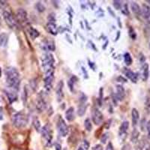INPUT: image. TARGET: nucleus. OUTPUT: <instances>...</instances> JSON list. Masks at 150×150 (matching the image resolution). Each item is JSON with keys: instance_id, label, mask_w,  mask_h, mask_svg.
<instances>
[{"instance_id": "1", "label": "nucleus", "mask_w": 150, "mask_h": 150, "mask_svg": "<svg viewBox=\"0 0 150 150\" xmlns=\"http://www.w3.org/2000/svg\"><path fill=\"white\" fill-rule=\"evenodd\" d=\"M5 77L8 86L12 90L18 91L21 85V76L17 68L8 67L5 69Z\"/></svg>"}, {"instance_id": "2", "label": "nucleus", "mask_w": 150, "mask_h": 150, "mask_svg": "<svg viewBox=\"0 0 150 150\" xmlns=\"http://www.w3.org/2000/svg\"><path fill=\"white\" fill-rule=\"evenodd\" d=\"M42 68L45 74L54 71L55 59L51 53H45L41 57Z\"/></svg>"}, {"instance_id": "3", "label": "nucleus", "mask_w": 150, "mask_h": 150, "mask_svg": "<svg viewBox=\"0 0 150 150\" xmlns=\"http://www.w3.org/2000/svg\"><path fill=\"white\" fill-rule=\"evenodd\" d=\"M12 122L15 128H19V129L23 128L28 124V117L24 112H17L12 117Z\"/></svg>"}, {"instance_id": "4", "label": "nucleus", "mask_w": 150, "mask_h": 150, "mask_svg": "<svg viewBox=\"0 0 150 150\" xmlns=\"http://www.w3.org/2000/svg\"><path fill=\"white\" fill-rule=\"evenodd\" d=\"M2 16H3V18L5 20L6 24H7L11 29H17V25H18V23H17L15 17L12 14L11 11L6 10V8H5L2 11Z\"/></svg>"}, {"instance_id": "5", "label": "nucleus", "mask_w": 150, "mask_h": 150, "mask_svg": "<svg viewBox=\"0 0 150 150\" xmlns=\"http://www.w3.org/2000/svg\"><path fill=\"white\" fill-rule=\"evenodd\" d=\"M42 137L45 142V145L47 146H50L52 144V140H53V133L50 128L49 125H45L41 130Z\"/></svg>"}, {"instance_id": "6", "label": "nucleus", "mask_w": 150, "mask_h": 150, "mask_svg": "<svg viewBox=\"0 0 150 150\" xmlns=\"http://www.w3.org/2000/svg\"><path fill=\"white\" fill-rule=\"evenodd\" d=\"M56 128H57L59 134L61 137H66L68 135V132H69L68 126L65 123V120L61 116L59 117V120L57 121V123H56Z\"/></svg>"}, {"instance_id": "7", "label": "nucleus", "mask_w": 150, "mask_h": 150, "mask_svg": "<svg viewBox=\"0 0 150 150\" xmlns=\"http://www.w3.org/2000/svg\"><path fill=\"white\" fill-rule=\"evenodd\" d=\"M92 120L96 125H100L104 122V116L102 112L98 108H93L92 110Z\"/></svg>"}, {"instance_id": "8", "label": "nucleus", "mask_w": 150, "mask_h": 150, "mask_svg": "<svg viewBox=\"0 0 150 150\" xmlns=\"http://www.w3.org/2000/svg\"><path fill=\"white\" fill-rule=\"evenodd\" d=\"M47 108V101H45V96L41 92L37 96V104H36V109L39 112H42Z\"/></svg>"}, {"instance_id": "9", "label": "nucleus", "mask_w": 150, "mask_h": 150, "mask_svg": "<svg viewBox=\"0 0 150 150\" xmlns=\"http://www.w3.org/2000/svg\"><path fill=\"white\" fill-rule=\"evenodd\" d=\"M16 20L17 23L21 25L25 24L27 22V12L24 10L23 8H18L16 11Z\"/></svg>"}, {"instance_id": "10", "label": "nucleus", "mask_w": 150, "mask_h": 150, "mask_svg": "<svg viewBox=\"0 0 150 150\" xmlns=\"http://www.w3.org/2000/svg\"><path fill=\"white\" fill-rule=\"evenodd\" d=\"M53 74H54V71L45 74V87L46 90L47 91L50 90L52 85H53V81L54 80V75H53Z\"/></svg>"}, {"instance_id": "11", "label": "nucleus", "mask_w": 150, "mask_h": 150, "mask_svg": "<svg viewBox=\"0 0 150 150\" xmlns=\"http://www.w3.org/2000/svg\"><path fill=\"white\" fill-rule=\"evenodd\" d=\"M63 87L64 83L62 80H60L59 82L57 84L56 89V98H57V101L59 102H61L62 100L64 98V93H63Z\"/></svg>"}, {"instance_id": "12", "label": "nucleus", "mask_w": 150, "mask_h": 150, "mask_svg": "<svg viewBox=\"0 0 150 150\" xmlns=\"http://www.w3.org/2000/svg\"><path fill=\"white\" fill-rule=\"evenodd\" d=\"M141 15L147 23L150 24V7L149 5L143 4L141 8Z\"/></svg>"}, {"instance_id": "13", "label": "nucleus", "mask_w": 150, "mask_h": 150, "mask_svg": "<svg viewBox=\"0 0 150 150\" xmlns=\"http://www.w3.org/2000/svg\"><path fill=\"white\" fill-rule=\"evenodd\" d=\"M128 128H129V122L128 121H124L122 123L119 130V135L121 138L125 139L126 137Z\"/></svg>"}, {"instance_id": "14", "label": "nucleus", "mask_w": 150, "mask_h": 150, "mask_svg": "<svg viewBox=\"0 0 150 150\" xmlns=\"http://www.w3.org/2000/svg\"><path fill=\"white\" fill-rule=\"evenodd\" d=\"M125 96V89L122 85L116 86V98L119 101H122Z\"/></svg>"}, {"instance_id": "15", "label": "nucleus", "mask_w": 150, "mask_h": 150, "mask_svg": "<svg viewBox=\"0 0 150 150\" xmlns=\"http://www.w3.org/2000/svg\"><path fill=\"white\" fill-rule=\"evenodd\" d=\"M125 74L131 80V82L134 83H136L137 82V80H138V74L132 71L130 69H126L125 71Z\"/></svg>"}, {"instance_id": "16", "label": "nucleus", "mask_w": 150, "mask_h": 150, "mask_svg": "<svg viewBox=\"0 0 150 150\" xmlns=\"http://www.w3.org/2000/svg\"><path fill=\"white\" fill-rule=\"evenodd\" d=\"M65 119L68 122H73L75 119V110L73 107L68 108L65 111Z\"/></svg>"}, {"instance_id": "17", "label": "nucleus", "mask_w": 150, "mask_h": 150, "mask_svg": "<svg viewBox=\"0 0 150 150\" xmlns=\"http://www.w3.org/2000/svg\"><path fill=\"white\" fill-rule=\"evenodd\" d=\"M140 76L143 81H146L149 78V65L147 63H143L141 68Z\"/></svg>"}, {"instance_id": "18", "label": "nucleus", "mask_w": 150, "mask_h": 150, "mask_svg": "<svg viewBox=\"0 0 150 150\" xmlns=\"http://www.w3.org/2000/svg\"><path fill=\"white\" fill-rule=\"evenodd\" d=\"M140 119V114H139L138 110L136 108H133L131 111V120H132V125L133 126L135 127L137 125Z\"/></svg>"}, {"instance_id": "19", "label": "nucleus", "mask_w": 150, "mask_h": 150, "mask_svg": "<svg viewBox=\"0 0 150 150\" xmlns=\"http://www.w3.org/2000/svg\"><path fill=\"white\" fill-rule=\"evenodd\" d=\"M47 29L50 34L53 35H56L58 33V29H57V26L55 23L48 22L47 24Z\"/></svg>"}, {"instance_id": "20", "label": "nucleus", "mask_w": 150, "mask_h": 150, "mask_svg": "<svg viewBox=\"0 0 150 150\" xmlns=\"http://www.w3.org/2000/svg\"><path fill=\"white\" fill-rule=\"evenodd\" d=\"M131 9L132 11L134 14L136 16H140L141 15V8L140 7V5L137 2H131Z\"/></svg>"}, {"instance_id": "21", "label": "nucleus", "mask_w": 150, "mask_h": 150, "mask_svg": "<svg viewBox=\"0 0 150 150\" xmlns=\"http://www.w3.org/2000/svg\"><path fill=\"white\" fill-rule=\"evenodd\" d=\"M28 33H29V36H30V38L33 40H35L40 35L39 32H38L37 29L32 27V26H29V27L28 28Z\"/></svg>"}, {"instance_id": "22", "label": "nucleus", "mask_w": 150, "mask_h": 150, "mask_svg": "<svg viewBox=\"0 0 150 150\" xmlns=\"http://www.w3.org/2000/svg\"><path fill=\"white\" fill-rule=\"evenodd\" d=\"M8 35L6 33H2L0 34V47H5L8 45Z\"/></svg>"}, {"instance_id": "23", "label": "nucleus", "mask_w": 150, "mask_h": 150, "mask_svg": "<svg viewBox=\"0 0 150 150\" xmlns=\"http://www.w3.org/2000/svg\"><path fill=\"white\" fill-rule=\"evenodd\" d=\"M44 46H45V49L48 50H50V51L55 50V43L54 41H52V40L45 41V45H44Z\"/></svg>"}, {"instance_id": "24", "label": "nucleus", "mask_w": 150, "mask_h": 150, "mask_svg": "<svg viewBox=\"0 0 150 150\" xmlns=\"http://www.w3.org/2000/svg\"><path fill=\"white\" fill-rule=\"evenodd\" d=\"M87 108V104H80L77 110V114L79 116H83L86 113Z\"/></svg>"}, {"instance_id": "25", "label": "nucleus", "mask_w": 150, "mask_h": 150, "mask_svg": "<svg viewBox=\"0 0 150 150\" xmlns=\"http://www.w3.org/2000/svg\"><path fill=\"white\" fill-rule=\"evenodd\" d=\"M139 136H140V132L138 131V130L137 129V128H134L133 131H132V134H131V142L137 143V142L138 141Z\"/></svg>"}, {"instance_id": "26", "label": "nucleus", "mask_w": 150, "mask_h": 150, "mask_svg": "<svg viewBox=\"0 0 150 150\" xmlns=\"http://www.w3.org/2000/svg\"><path fill=\"white\" fill-rule=\"evenodd\" d=\"M124 61H125V65H128V66H129V65H131V64H132V62H133V60H132L131 56L129 53H125Z\"/></svg>"}, {"instance_id": "27", "label": "nucleus", "mask_w": 150, "mask_h": 150, "mask_svg": "<svg viewBox=\"0 0 150 150\" xmlns=\"http://www.w3.org/2000/svg\"><path fill=\"white\" fill-rule=\"evenodd\" d=\"M7 96L8 98V100L11 103L14 102L15 100H17V94H15V92H7Z\"/></svg>"}, {"instance_id": "28", "label": "nucleus", "mask_w": 150, "mask_h": 150, "mask_svg": "<svg viewBox=\"0 0 150 150\" xmlns=\"http://www.w3.org/2000/svg\"><path fill=\"white\" fill-rule=\"evenodd\" d=\"M33 125H34L36 131H40V130H41V122H40L39 120L37 117H35V119L33 120Z\"/></svg>"}, {"instance_id": "29", "label": "nucleus", "mask_w": 150, "mask_h": 150, "mask_svg": "<svg viewBox=\"0 0 150 150\" xmlns=\"http://www.w3.org/2000/svg\"><path fill=\"white\" fill-rule=\"evenodd\" d=\"M84 126H85V128L86 131H92V125L89 119H86V120H85V122H84Z\"/></svg>"}, {"instance_id": "30", "label": "nucleus", "mask_w": 150, "mask_h": 150, "mask_svg": "<svg viewBox=\"0 0 150 150\" xmlns=\"http://www.w3.org/2000/svg\"><path fill=\"white\" fill-rule=\"evenodd\" d=\"M77 80V77H74V76H72L70 80H69V81H68V86H69V89H71V91H73L74 85V83H76Z\"/></svg>"}, {"instance_id": "31", "label": "nucleus", "mask_w": 150, "mask_h": 150, "mask_svg": "<svg viewBox=\"0 0 150 150\" xmlns=\"http://www.w3.org/2000/svg\"><path fill=\"white\" fill-rule=\"evenodd\" d=\"M112 2H113V3H112L113 7H114L115 8L117 9V10H120V9L122 8V1H117V0H115V1H113Z\"/></svg>"}, {"instance_id": "32", "label": "nucleus", "mask_w": 150, "mask_h": 150, "mask_svg": "<svg viewBox=\"0 0 150 150\" xmlns=\"http://www.w3.org/2000/svg\"><path fill=\"white\" fill-rule=\"evenodd\" d=\"M129 36L131 37V39H133V40H135L137 38L136 32H135L134 29L131 27V26L129 28Z\"/></svg>"}, {"instance_id": "33", "label": "nucleus", "mask_w": 150, "mask_h": 150, "mask_svg": "<svg viewBox=\"0 0 150 150\" xmlns=\"http://www.w3.org/2000/svg\"><path fill=\"white\" fill-rule=\"evenodd\" d=\"M36 8H37L38 11L40 12L45 11V5H43L41 2H38V3L36 4Z\"/></svg>"}, {"instance_id": "34", "label": "nucleus", "mask_w": 150, "mask_h": 150, "mask_svg": "<svg viewBox=\"0 0 150 150\" xmlns=\"http://www.w3.org/2000/svg\"><path fill=\"white\" fill-rule=\"evenodd\" d=\"M122 13L125 15H128L129 14V10H128V7L127 4H125L122 7Z\"/></svg>"}, {"instance_id": "35", "label": "nucleus", "mask_w": 150, "mask_h": 150, "mask_svg": "<svg viewBox=\"0 0 150 150\" xmlns=\"http://www.w3.org/2000/svg\"><path fill=\"white\" fill-rule=\"evenodd\" d=\"M83 148L85 150L88 149L89 148V143L87 140H83Z\"/></svg>"}, {"instance_id": "36", "label": "nucleus", "mask_w": 150, "mask_h": 150, "mask_svg": "<svg viewBox=\"0 0 150 150\" xmlns=\"http://www.w3.org/2000/svg\"><path fill=\"white\" fill-rule=\"evenodd\" d=\"M108 134H104L101 136V142H102V143H105L106 141H107V140H108Z\"/></svg>"}, {"instance_id": "37", "label": "nucleus", "mask_w": 150, "mask_h": 150, "mask_svg": "<svg viewBox=\"0 0 150 150\" xmlns=\"http://www.w3.org/2000/svg\"><path fill=\"white\" fill-rule=\"evenodd\" d=\"M145 104L146 108H150V95H149V96L146 97V101H145Z\"/></svg>"}, {"instance_id": "38", "label": "nucleus", "mask_w": 150, "mask_h": 150, "mask_svg": "<svg viewBox=\"0 0 150 150\" xmlns=\"http://www.w3.org/2000/svg\"><path fill=\"white\" fill-rule=\"evenodd\" d=\"M146 129L148 131V138L150 140V120L146 122Z\"/></svg>"}, {"instance_id": "39", "label": "nucleus", "mask_w": 150, "mask_h": 150, "mask_svg": "<svg viewBox=\"0 0 150 150\" xmlns=\"http://www.w3.org/2000/svg\"><path fill=\"white\" fill-rule=\"evenodd\" d=\"M92 150H103V146L101 144H97L92 148Z\"/></svg>"}, {"instance_id": "40", "label": "nucleus", "mask_w": 150, "mask_h": 150, "mask_svg": "<svg viewBox=\"0 0 150 150\" xmlns=\"http://www.w3.org/2000/svg\"><path fill=\"white\" fill-rule=\"evenodd\" d=\"M106 150H114L112 143H110H110H108L107 147H106Z\"/></svg>"}, {"instance_id": "41", "label": "nucleus", "mask_w": 150, "mask_h": 150, "mask_svg": "<svg viewBox=\"0 0 150 150\" xmlns=\"http://www.w3.org/2000/svg\"><path fill=\"white\" fill-rule=\"evenodd\" d=\"M122 150H131V146H130L129 144H126L123 146Z\"/></svg>"}, {"instance_id": "42", "label": "nucleus", "mask_w": 150, "mask_h": 150, "mask_svg": "<svg viewBox=\"0 0 150 150\" xmlns=\"http://www.w3.org/2000/svg\"><path fill=\"white\" fill-rule=\"evenodd\" d=\"M55 147H56V150H61V145H60L59 143H56L55 144Z\"/></svg>"}, {"instance_id": "43", "label": "nucleus", "mask_w": 150, "mask_h": 150, "mask_svg": "<svg viewBox=\"0 0 150 150\" xmlns=\"http://www.w3.org/2000/svg\"><path fill=\"white\" fill-rule=\"evenodd\" d=\"M77 150H85V149H84L83 148V147H79L78 149H77Z\"/></svg>"}, {"instance_id": "44", "label": "nucleus", "mask_w": 150, "mask_h": 150, "mask_svg": "<svg viewBox=\"0 0 150 150\" xmlns=\"http://www.w3.org/2000/svg\"><path fill=\"white\" fill-rule=\"evenodd\" d=\"M1 75H2V71H1V68H0V77H1Z\"/></svg>"}, {"instance_id": "45", "label": "nucleus", "mask_w": 150, "mask_h": 150, "mask_svg": "<svg viewBox=\"0 0 150 150\" xmlns=\"http://www.w3.org/2000/svg\"><path fill=\"white\" fill-rule=\"evenodd\" d=\"M146 2H148V3L149 4V5H150V0H147V1H146Z\"/></svg>"}, {"instance_id": "46", "label": "nucleus", "mask_w": 150, "mask_h": 150, "mask_svg": "<svg viewBox=\"0 0 150 150\" xmlns=\"http://www.w3.org/2000/svg\"><path fill=\"white\" fill-rule=\"evenodd\" d=\"M146 150H150V149H149L148 148V149H146Z\"/></svg>"}, {"instance_id": "47", "label": "nucleus", "mask_w": 150, "mask_h": 150, "mask_svg": "<svg viewBox=\"0 0 150 150\" xmlns=\"http://www.w3.org/2000/svg\"><path fill=\"white\" fill-rule=\"evenodd\" d=\"M0 24H1V18H0Z\"/></svg>"}, {"instance_id": "48", "label": "nucleus", "mask_w": 150, "mask_h": 150, "mask_svg": "<svg viewBox=\"0 0 150 150\" xmlns=\"http://www.w3.org/2000/svg\"><path fill=\"white\" fill-rule=\"evenodd\" d=\"M149 48H150V45H149Z\"/></svg>"}]
</instances>
